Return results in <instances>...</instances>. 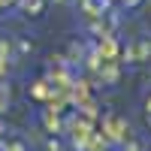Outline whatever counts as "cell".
I'll return each instance as SVG.
<instances>
[{
    "mask_svg": "<svg viewBox=\"0 0 151 151\" xmlns=\"http://www.w3.org/2000/svg\"><path fill=\"white\" fill-rule=\"evenodd\" d=\"M9 151H24V145H18V142H15V145H12Z\"/></svg>",
    "mask_w": 151,
    "mask_h": 151,
    "instance_id": "1",
    "label": "cell"
},
{
    "mask_svg": "<svg viewBox=\"0 0 151 151\" xmlns=\"http://www.w3.org/2000/svg\"><path fill=\"white\" fill-rule=\"evenodd\" d=\"M124 151H139V148H136V145H127V148H124Z\"/></svg>",
    "mask_w": 151,
    "mask_h": 151,
    "instance_id": "2",
    "label": "cell"
}]
</instances>
